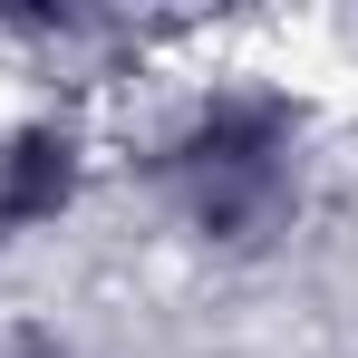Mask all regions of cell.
<instances>
[{
    "label": "cell",
    "instance_id": "cell-1",
    "mask_svg": "<svg viewBox=\"0 0 358 358\" xmlns=\"http://www.w3.org/2000/svg\"><path fill=\"white\" fill-rule=\"evenodd\" d=\"M281 145H291V117L262 107V97H223V107H203V126L175 145V175H184V194H194V223L223 233V242H252L281 203H291Z\"/></svg>",
    "mask_w": 358,
    "mask_h": 358
},
{
    "label": "cell",
    "instance_id": "cell-2",
    "mask_svg": "<svg viewBox=\"0 0 358 358\" xmlns=\"http://www.w3.org/2000/svg\"><path fill=\"white\" fill-rule=\"evenodd\" d=\"M68 194H78V136L68 126H20L10 155H0V233L59 223Z\"/></svg>",
    "mask_w": 358,
    "mask_h": 358
},
{
    "label": "cell",
    "instance_id": "cell-3",
    "mask_svg": "<svg viewBox=\"0 0 358 358\" xmlns=\"http://www.w3.org/2000/svg\"><path fill=\"white\" fill-rule=\"evenodd\" d=\"M20 358H59V349H49V339H39V329H29V339H20Z\"/></svg>",
    "mask_w": 358,
    "mask_h": 358
}]
</instances>
